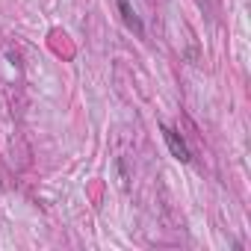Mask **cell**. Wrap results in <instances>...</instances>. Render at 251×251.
I'll return each mask as SVG.
<instances>
[{
    "mask_svg": "<svg viewBox=\"0 0 251 251\" xmlns=\"http://www.w3.org/2000/svg\"><path fill=\"white\" fill-rule=\"evenodd\" d=\"M160 133H163V139H166V145H169V151H172L175 160H180V163H189V160H192V151H189V145L180 139L177 130H172L169 124H160Z\"/></svg>",
    "mask_w": 251,
    "mask_h": 251,
    "instance_id": "obj_1",
    "label": "cell"
},
{
    "mask_svg": "<svg viewBox=\"0 0 251 251\" xmlns=\"http://www.w3.org/2000/svg\"><path fill=\"white\" fill-rule=\"evenodd\" d=\"M118 12H121V21L127 24V30H133L136 36H145V24L139 21V15L133 12V6L127 3V0H118Z\"/></svg>",
    "mask_w": 251,
    "mask_h": 251,
    "instance_id": "obj_2",
    "label": "cell"
}]
</instances>
